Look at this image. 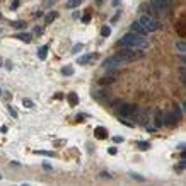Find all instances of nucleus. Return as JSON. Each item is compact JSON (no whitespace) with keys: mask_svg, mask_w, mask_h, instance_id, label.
I'll use <instances>...</instances> for the list:
<instances>
[{"mask_svg":"<svg viewBox=\"0 0 186 186\" xmlns=\"http://www.w3.org/2000/svg\"><path fill=\"white\" fill-rule=\"evenodd\" d=\"M16 38L21 39V41H24V43H29L31 39H33V36H31L29 33H19V34H16Z\"/></svg>","mask_w":186,"mask_h":186,"instance_id":"nucleus-11","label":"nucleus"},{"mask_svg":"<svg viewBox=\"0 0 186 186\" xmlns=\"http://www.w3.org/2000/svg\"><path fill=\"white\" fill-rule=\"evenodd\" d=\"M36 154H39V156H48V157L55 156V152H48V150H36Z\"/></svg>","mask_w":186,"mask_h":186,"instance_id":"nucleus-21","label":"nucleus"},{"mask_svg":"<svg viewBox=\"0 0 186 186\" xmlns=\"http://www.w3.org/2000/svg\"><path fill=\"white\" fill-rule=\"evenodd\" d=\"M101 34H103V38H108L109 34H111V28H109V26H104V28L101 29Z\"/></svg>","mask_w":186,"mask_h":186,"instance_id":"nucleus-19","label":"nucleus"},{"mask_svg":"<svg viewBox=\"0 0 186 186\" xmlns=\"http://www.w3.org/2000/svg\"><path fill=\"white\" fill-rule=\"evenodd\" d=\"M108 154H109V156H116V154H118L116 147H109V149H108Z\"/></svg>","mask_w":186,"mask_h":186,"instance_id":"nucleus-26","label":"nucleus"},{"mask_svg":"<svg viewBox=\"0 0 186 186\" xmlns=\"http://www.w3.org/2000/svg\"><path fill=\"white\" fill-rule=\"evenodd\" d=\"M80 50H82V45H75V46H74V50H72V53H79Z\"/></svg>","mask_w":186,"mask_h":186,"instance_id":"nucleus-29","label":"nucleus"},{"mask_svg":"<svg viewBox=\"0 0 186 186\" xmlns=\"http://www.w3.org/2000/svg\"><path fill=\"white\" fill-rule=\"evenodd\" d=\"M12 26H14V28H26V22H22V21H16V22H12Z\"/></svg>","mask_w":186,"mask_h":186,"instance_id":"nucleus-23","label":"nucleus"},{"mask_svg":"<svg viewBox=\"0 0 186 186\" xmlns=\"http://www.w3.org/2000/svg\"><path fill=\"white\" fill-rule=\"evenodd\" d=\"M0 178H2V176H0Z\"/></svg>","mask_w":186,"mask_h":186,"instance_id":"nucleus-36","label":"nucleus"},{"mask_svg":"<svg viewBox=\"0 0 186 186\" xmlns=\"http://www.w3.org/2000/svg\"><path fill=\"white\" fill-rule=\"evenodd\" d=\"M57 17H58V12H55V10H51V12H48V14H46V17H45V21H46V22H53V21L57 19Z\"/></svg>","mask_w":186,"mask_h":186,"instance_id":"nucleus-13","label":"nucleus"},{"mask_svg":"<svg viewBox=\"0 0 186 186\" xmlns=\"http://www.w3.org/2000/svg\"><path fill=\"white\" fill-rule=\"evenodd\" d=\"M67 99H69V104H70V106H75V104L79 103V96L75 94V92H70L69 96H67Z\"/></svg>","mask_w":186,"mask_h":186,"instance_id":"nucleus-12","label":"nucleus"},{"mask_svg":"<svg viewBox=\"0 0 186 186\" xmlns=\"http://www.w3.org/2000/svg\"><path fill=\"white\" fill-rule=\"evenodd\" d=\"M21 5V0H12V4H10V9L12 10H16L17 7Z\"/></svg>","mask_w":186,"mask_h":186,"instance_id":"nucleus-22","label":"nucleus"},{"mask_svg":"<svg viewBox=\"0 0 186 186\" xmlns=\"http://www.w3.org/2000/svg\"><path fill=\"white\" fill-rule=\"evenodd\" d=\"M24 106L26 108H33V101L31 99H24Z\"/></svg>","mask_w":186,"mask_h":186,"instance_id":"nucleus-28","label":"nucleus"},{"mask_svg":"<svg viewBox=\"0 0 186 186\" xmlns=\"http://www.w3.org/2000/svg\"><path fill=\"white\" fill-rule=\"evenodd\" d=\"M0 17H2V14H0Z\"/></svg>","mask_w":186,"mask_h":186,"instance_id":"nucleus-33","label":"nucleus"},{"mask_svg":"<svg viewBox=\"0 0 186 186\" xmlns=\"http://www.w3.org/2000/svg\"><path fill=\"white\" fill-rule=\"evenodd\" d=\"M176 48H178V51H179V53H185V51H186L185 41H178V43H176Z\"/></svg>","mask_w":186,"mask_h":186,"instance_id":"nucleus-18","label":"nucleus"},{"mask_svg":"<svg viewBox=\"0 0 186 186\" xmlns=\"http://www.w3.org/2000/svg\"><path fill=\"white\" fill-rule=\"evenodd\" d=\"M116 46H133V48H140L145 50L149 48V41L144 36H138V34H125L123 38L116 43Z\"/></svg>","mask_w":186,"mask_h":186,"instance_id":"nucleus-1","label":"nucleus"},{"mask_svg":"<svg viewBox=\"0 0 186 186\" xmlns=\"http://www.w3.org/2000/svg\"><path fill=\"white\" fill-rule=\"evenodd\" d=\"M46 55H48V46H41V48L38 50V57L41 60H45L46 58Z\"/></svg>","mask_w":186,"mask_h":186,"instance_id":"nucleus-15","label":"nucleus"},{"mask_svg":"<svg viewBox=\"0 0 186 186\" xmlns=\"http://www.w3.org/2000/svg\"><path fill=\"white\" fill-rule=\"evenodd\" d=\"M94 58H96V55H84V57L79 58V63H80V65H87V63H91Z\"/></svg>","mask_w":186,"mask_h":186,"instance_id":"nucleus-10","label":"nucleus"},{"mask_svg":"<svg viewBox=\"0 0 186 186\" xmlns=\"http://www.w3.org/2000/svg\"><path fill=\"white\" fill-rule=\"evenodd\" d=\"M179 120H181V118H178L176 113H171V111H169V113L166 115V120H164L162 123H164V125H167V127H174Z\"/></svg>","mask_w":186,"mask_h":186,"instance_id":"nucleus-6","label":"nucleus"},{"mask_svg":"<svg viewBox=\"0 0 186 186\" xmlns=\"http://www.w3.org/2000/svg\"><path fill=\"white\" fill-rule=\"evenodd\" d=\"M34 34H38V36H41V34H43V28H39V26H36V28H34Z\"/></svg>","mask_w":186,"mask_h":186,"instance_id":"nucleus-27","label":"nucleus"},{"mask_svg":"<svg viewBox=\"0 0 186 186\" xmlns=\"http://www.w3.org/2000/svg\"><path fill=\"white\" fill-rule=\"evenodd\" d=\"M132 176L135 178V179H138V181H144V178H142V176H138V174H132Z\"/></svg>","mask_w":186,"mask_h":186,"instance_id":"nucleus-31","label":"nucleus"},{"mask_svg":"<svg viewBox=\"0 0 186 186\" xmlns=\"http://www.w3.org/2000/svg\"><path fill=\"white\" fill-rule=\"evenodd\" d=\"M115 57L120 58L123 63H128V62H135V60L142 58V57H144V50L133 48V46H121V50L116 51Z\"/></svg>","mask_w":186,"mask_h":186,"instance_id":"nucleus-2","label":"nucleus"},{"mask_svg":"<svg viewBox=\"0 0 186 186\" xmlns=\"http://www.w3.org/2000/svg\"><path fill=\"white\" fill-rule=\"evenodd\" d=\"M132 31H137V33H140V34H145L144 29L140 28V24H138V22H133V24H132Z\"/></svg>","mask_w":186,"mask_h":186,"instance_id":"nucleus-20","label":"nucleus"},{"mask_svg":"<svg viewBox=\"0 0 186 186\" xmlns=\"http://www.w3.org/2000/svg\"><path fill=\"white\" fill-rule=\"evenodd\" d=\"M186 166V162H181V164H179V166H176V169L178 171H181V169H183V167Z\"/></svg>","mask_w":186,"mask_h":186,"instance_id":"nucleus-30","label":"nucleus"},{"mask_svg":"<svg viewBox=\"0 0 186 186\" xmlns=\"http://www.w3.org/2000/svg\"><path fill=\"white\" fill-rule=\"evenodd\" d=\"M82 22H84V24H89V22H91V14H84V16H82Z\"/></svg>","mask_w":186,"mask_h":186,"instance_id":"nucleus-24","label":"nucleus"},{"mask_svg":"<svg viewBox=\"0 0 186 186\" xmlns=\"http://www.w3.org/2000/svg\"><path fill=\"white\" fill-rule=\"evenodd\" d=\"M137 22L140 24V28L144 29L145 34H147V33H154V31L157 29V22L152 19V17H149V16H142Z\"/></svg>","mask_w":186,"mask_h":186,"instance_id":"nucleus-4","label":"nucleus"},{"mask_svg":"<svg viewBox=\"0 0 186 186\" xmlns=\"http://www.w3.org/2000/svg\"><path fill=\"white\" fill-rule=\"evenodd\" d=\"M138 149H142V150H147V149H149V144H147V142H140V144H138Z\"/></svg>","mask_w":186,"mask_h":186,"instance_id":"nucleus-25","label":"nucleus"},{"mask_svg":"<svg viewBox=\"0 0 186 186\" xmlns=\"http://www.w3.org/2000/svg\"><path fill=\"white\" fill-rule=\"evenodd\" d=\"M154 120H156L157 127H162V125H164V123H162V115H161V111H157L156 113V118H154Z\"/></svg>","mask_w":186,"mask_h":186,"instance_id":"nucleus-17","label":"nucleus"},{"mask_svg":"<svg viewBox=\"0 0 186 186\" xmlns=\"http://www.w3.org/2000/svg\"><path fill=\"white\" fill-rule=\"evenodd\" d=\"M150 4L156 10H161V12H164L167 7V0H150Z\"/></svg>","mask_w":186,"mask_h":186,"instance_id":"nucleus-8","label":"nucleus"},{"mask_svg":"<svg viewBox=\"0 0 186 186\" xmlns=\"http://www.w3.org/2000/svg\"><path fill=\"white\" fill-rule=\"evenodd\" d=\"M94 137L99 138V140H104V138H108V130L103 127H98L94 130Z\"/></svg>","mask_w":186,"mask_h":186,"instance_id":"nucleus-9","label":"nucleus"},{"mask_svg":"<svg viewBox=\"0 0 186 186\" xmlns=\"http://www.w3.org/2000/svg\"><path fill=\"white\" fill-rule=\"evenodd\" d=\"M101 2H103V0H96V4H98V5H99V4H101Z\"/></svg>","mask_w":186,"mask_h":186,"instance_id":"nucleus-32","label":"nucleus"},{"mask_svg":"<svg viewBox=\"0 0 186 186\" xmlns=\"http://www.w3.org/2000/svg\"><path fill=\"white\" fill-rule=\"evenodd\" d=\"M0 33H2V29H0Z\"/></svg>","mask_w":186,"mask_h":186,"instance_id":"nucleus-34","label":"nucleus"},{"mask_svg":"<svg viewBox=\"0 0 186 186\" xmlns=\"http://www.w3.org/2000/svg\"><path fill=\"white\" fill-rule=\"evenodd\" d=\"M120 65H123V62L120 58H116V57H111V58H108V60H104L103 62V67L104 69H115V67H120Z\"/></svg>","mask_w":186,"mask_h":186,"instance_id":"nucleus-5","label":"nucleus"},{"mask_svg":"<svg viewBox=\"0 0 186 186\" xmlns=\"http://www.w3.org/2000/svg\"><path fill=\"white\" fill-rule=\"evenodd\" d=\"M74 74V69L70 67V65H65V67H62V75H72Z\"/></svg>","mask_w":186,"mask_h":186,"instance_id":"nucleus-16","label":"nucleus"},{"mask_svg":"<svg viewBox=\"0 0 186 186\" xmlns=\"http://www.w3.org/2000/svg\"><path fill=\"white\" fill-rule=\"evenodd\" d=\"M116 77H118V74H109L106 77H101L99 79V86H111V84L116 82Z\"/></svg>","mask_w":186,"mask_h":186,"instance_id":"nucleus-7","label":"nucleus"},{"mask_svg":"<svg viewBox=\"0 0 186 186\" xmlns=\"http://www.w3.org/2000/svg\"><path fill=\"white\" fill-rule=\"evenodd\" d=\"M80 4H82V0H69V2L65 4V7H67V9H75Z\"/></svg>","mask_w":186,"mask_h":186,"instance_id":"nucleus-14","label":"nucleus"},{"mask_svg":"<svg viewBox=\"0 0 186 186\" xmlns=\"http://www.w3.org/2000/svg\"><path fill=\"white\" fill-rule=\"evenodd\" d=\"M0 92H2V91H0Z\"/></svg>","mask_w":186,"mask_h":186,"instance_id":"nucleus-35","label":"nucleus"},{"mask_svg":"<svg viewBox=\"0 0 186 186\" xmlns=\"http://www.w3.org/2000/svg\"><path fill=\"white\" fill-rule=\"evenodd\" d=\"M118 113L121 118L135 120L138 116V108L135 104H130V103H121V104H118Z\"/></svg>","mask_w":186,"mask_h":186,"instance_id":"nucleus-3","label":"nucleus"}]
</instances>
